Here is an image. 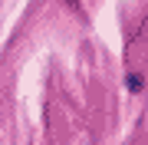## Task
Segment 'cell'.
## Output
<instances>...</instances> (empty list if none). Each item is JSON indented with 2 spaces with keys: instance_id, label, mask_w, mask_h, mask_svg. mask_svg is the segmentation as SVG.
<instances>
[{
  "instance_id": "6da1fadb",
  "label": "cell",
  "mask_w": 148,
  "mask_h": 145,
  "mask_svg": "<svg viewBox=\"0 0 148 145\" xmlns=\"http://www.w3.org/2000/svg\"><path fill=\"white\" fill-rule=\"evenodd\" d=\"M128 89H132V92H142V89H145V76L132 73V76H128Z\"/></svg>"
}]
</instances>
